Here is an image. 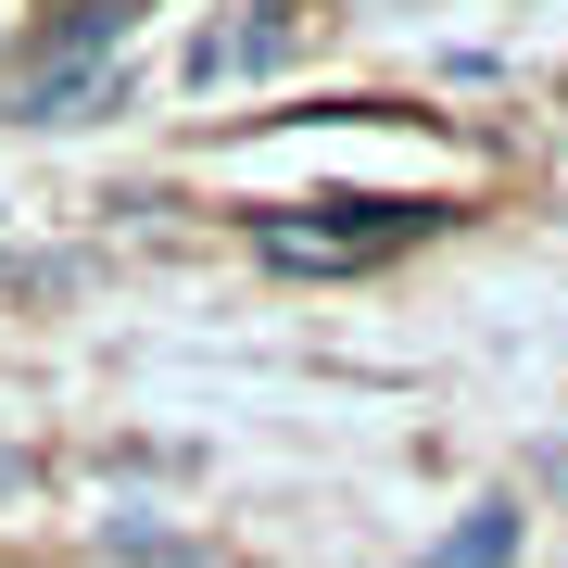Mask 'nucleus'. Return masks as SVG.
<instances>
[{"instance_id": "f257e3e1", "label": "nucleus", "mask_w": 568, "mask_h": 568, "mask_svg": "<svg viewBox=\"0 0 568 568\" xmlns=\"http://www.w3.org/2000/svg\"><path fill=\"white\" fill-rule=\"evenodd\" d=\"M506 556H518V506H506V493H480V506L429 544V568H506Z\"/></svg>"}, {"instance_id": "f03ea898", "label": "nucleus", "mask_w": 568, "mask_h": 568, "mask_svg": "<svg viewBox=\"0 0 568 568\" xmlns=\"http://www.w3.org/2000/svg\"><path fill=\"white\" fill-rule=\"evenodd\" d=\"M13 480H26V455H0V493H13Z\"/></svg>"}, {"instance_id": "7ed1b4c3", "label": "nucleus", "mask_w": 568, "mask_h": 568, "mask_svg": "<svg viewBox=\"0 0 568 568\" xmlns=\"http://www.w3.org/2000/svg\"><path fill=\"white\" fill-rule=\"evenodd\" d=\"M0 39H13V13H0Z\"/></svg>"}]
</instances>
